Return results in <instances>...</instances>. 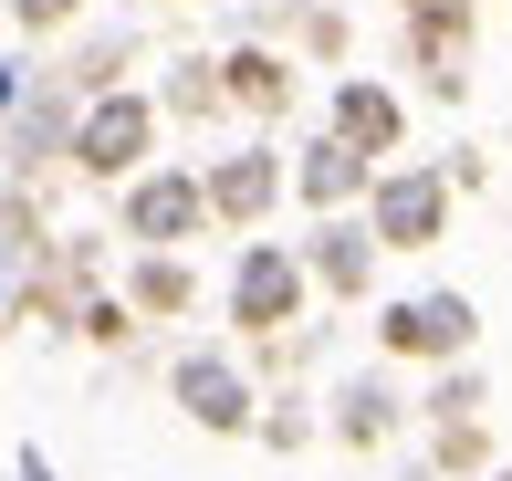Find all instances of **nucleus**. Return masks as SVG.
Segmentation results:
<instances>
[{"label":"nucleus","instance_id":"obj_2","mask_svg":"<svg viewBox=\"0 0 512 481\" xmlns=\"http://www.w3.org/2000/svg\"><path fill=\"white\" fill-rule=\"evenodd\" d=\"M429 220H439V189H429V178H408V189H387V231H398V241H418Z\"/></svg>","mask_w":512,"mask_h":481},{"label":"nucleus","instance_id":"obj_3","mask_svg":"<svg viewBox=\"0 0 512 481\" xmlns=\"http://www.w3.org/2000/svg\"><path fill=\"white\" fill-rule=\"evenodd\" d=\"M502 481H512V471H502Z\"/></svg>","mask_w":512,"mask_h":481},{"label":"nucleus","instance_id":"obj_1","mask_svg":"<svg viewBox=\"0 0 512 481\" xmlns=\"http://www.w3.org/2000/svg\"><path fill=\"white\" fill-rule=\"evenodd\" d=\"M387 335H398V346H460V335H471V304H460V293H429V304H408Z\"/></svg>","mask_w":512,"mask_h":481}]
</instances>
